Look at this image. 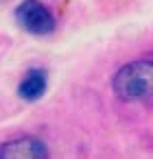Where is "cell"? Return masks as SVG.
Instances as JSON below:
<instances>
[{"instance_id":"cell-2","label":"cell","mask_w":153,"mask_h":159,"mask_svg":"<svg viewBox=\"0 0 153 159\" xmlns=\"http://www.w3.org/2000/svg\"><path fill=\"white\" fill-rule=\"evenodd\" d=\"M13 18L22 31H26L35 37L53 35L57 29V20H55L53 11L42 0H22L13 11Z\"/></svg>"},{"instance_id":"cell-1","label":"cell","mask_w":153,"mask_h":159,"mask_svg":"<svg viewBox=\"0 0 153 159\" xmlns=\"http://www.w3.org/2000/svg\"><path fill=\"white\" fill-rule=\"evenodd\" d=\"M112 92L125 102L153 98V59H136L120 66L112 76Z\"/></svg>"},{"instance_id":"cell-3","label":"cell","mask_w":153,"mask_h":159,"mask_svg":"<svg viewBox=\"0 0 153 159\" xmlns=\"http://www.w3.org/2000/svg\"><path fill=\"white\" fill-rule=\"evenodd\" d=\"M48 146L44 139L24 135L0 144V159H46Z\"/></svg>"},{"instance_id":"cell-4","label":"cell","mask_w":153,"mask_h":159,"mask_svg":"<svg viewBox=\"0 0 153 159\" xmlns=\"http://www.w3.org/2000/svg\"><path fill=\"white\" fill-rule=\"evenodd\" d=\"M48 89V70L46 68H29L18 83V96L24 102H37Z\"/></svg>"}]
</instances>
